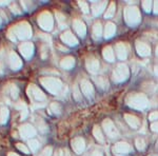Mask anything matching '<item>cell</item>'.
<instances>
[{
    "label": "cell",
    "instance_id": "6da1fadb",
    "mask_svg": "<svg viewBox=\"0 0 158 156\" xmlns=\"http://www.w3.org/2000/svg\"><path fill=\"white\" fill-rule=\"evenodd\" d=\"M127 104L136 110H144L149 106V99L144 94L133 93L127 97Z\"/></svg>",
    "mask_w": 158,
    "mask_h": 156
},
{
    "label": "cell",
    "instance_id": "7a4b0ae2",
    "mask_svg": "<svg viewBox=\"0 0 158 156\" xmlns=\"http://www.w3.org/2000/svg\"><path fill=\"white\" fill-rule=\"evenodd\" d=\"M124 20L129 25H136L141 20L140 12L136 7H127L124 9Z\"/></svg>",
    "mask_w": 158,
    "mask_h": 156
},
{
    "label": "cell",
    "instance_id": "3957f363",
    "mask_svg": "<svg viewBox=\"0 0 158 156\" xmlns=\"http://www.w3.org/2000/svg\"><path fill=\"white\" fill-rule=\"evenodd\" d=\"M129 75H130V70H129L127 64L119 63L116 66V69L113 71L112 78L115 82H123L129 78Z\"/></svg>",
    "mask_w": 158,
    "mask_h": 156
},
{
    "label": "cell",
    "instance_id": "277c9868",
    "mask_svg": "<svg viewBox=\"0 0 158 156\" xmlns=\"http://www.w3.org/2000/svg\"><path fill=\"white\" fill-rule=\"evenodd\" d=\"M102 128L106 132V134H107L110 138H116L117 136H118V130L116 129L115 125H114V122L111 120V119H104L102 121Z\"/></svg>",
    "mask_w": 158,
    "mask_h": 156
},
{
    "label": "cell",
    "instance_id": "5b68a950",
    "mask_svg": "<svg viewBox=\"0 0 158 156\" xmlns=\"http://www.w3.org/2000/svg\"><path fill=\"white\" fill-rule=\"evenodd\" d=\"M131 151V147L127 142L120 141L117 142L113 147V153L115 155H125Z\"/></svg>",
    "mask_w": 158,
    "mask_h": 156
},
{
    "label": "cell",
    "instance_id": "8992f818",
    "mask_svg": "<svg viewBox=\"0 0 158 156\" xmlns=\"http://www.w3.org/2000/svg\"><path fill=\"white\" fill-rule=\"evenodd\" d=\"M42 83L44 84V87L48 91H51L52 93H56L57 91L61 87V82L57 79H52V78H46V79H42Z\"/></svg>",
    "mask_w": 158,
    "mask_h": 156
},
{
    "label": "cell",
    "instance_id": "52a82bcc",
    "mask_svg": "<svg viewBox=\"0 0 158 156\" xmlns=\"http://www.w3.org/2000/svg\"><path fill=\"white\" fill-rule=\"evenodd\" d=\"M136 51L140 56L142 57H147L151 54V48L148 43L142 41H137L136 42Z\"/></svg>",
    "mask_w": 158,
    "mask_h": 156
},
{
    "label": "cell",
    "instance_id": "ba28073f",
    "mask_svg": "<svg viewBox=\"0 0 158 156\" xmlns=\"http://www.w3.org/2000/svg\"><path fill=\"white\" fill-rule=\"evenodd\" d=\"M86 69L91 73H97L98 70H99V61H98V59L94 58V57H90L86 60Z\"/></svg>",
    "mask_w": 158,
    "mask_h": 156
},
{
    "label": "cell",
    "instance_id": "9c48e42d",
    "mask_svg": "<svg viewBox=\"0 0 158 156\" xmlns=\"http://www.w3.org/2000/svg\"><path fill=\"white\" fill-rule=\"evenodd\" d=\"M115 51H116V54L118 56V58L120 60H125L127 56V46L124 45V43L122 42H118L115 46Z\"/></svg>",
    "mask_w": 158,
    "mask_h": 156
},
{
    "label": "cell",
    "instance_id": "30bf717a",
    "mask_svg": "<svg viewBox=\"0 0 158 156\" xmlns=\"http://www.w3.org/2000/svg\"><path fill=\"white\" fill-rule=\"evenodd\" d=\"M107 7V1H97L92 5V12L94 16H99L103 11L106 10Z\"/></svg>",
    "mask_w": 158,
    "mask_h": 156
},
{
    "label": "cell",
    "instance_id": "8fae6325",
    "mask_svg": "<svg viewBox=\"0 0 158 156\" xmlns=\"http://www.w3.org/2000/svg\"><path fill=\"white\" fill-rule=\"evenodd\" d=\"M72 146L73 149L77 154H80V153L83 152V150L86 148V142L82 138H75L72 141Z\"/></svg>",
    "mask_w": 158,
    "mask_h": 156
},
{
    "label": "cell",
    "instance_id": "7c38bea8",
    "mask_svg": "<svg viewBox=\"0 0 158 156\" xmlns=\"http://www.w3.org/2000/svg\"><path fill=\"white\" fill-rule=\"evenodd\" d=\"M124 119L125 121L127 122V125H130L131 128L133 129H138L139 125H140V121L135 115H132V114H125L124 115Z\"/></svg>",
    "mask_w": 158,
    "mask_h": 156
},
{
    "label": "cell",
    "instance_id": "4fadbf2b",
    "mask_svg": "<svg viewBox=\"0 0 158 156\" xmlns=\"http://www.w3.org/2000/svg\"><path fill=\"white\" fill-rule=\"evenodd\" d=\"M39 23L42 28L45 30H51L52 25H53V21H52V17L50 16V14H43L39 19Z\"/></svg>",
    "mask_w": 158,
    "mask_h": 156
},
{
    "label": "cell",
    "instance_id": "5bb4252c",
    "mask_svg": "<svg viewBox=\"0 0 158 156\" xmlns=\"http://www.w3.org/2000/svg\"><path fill=\"white\" fill-rule=\"evenodd\" d=\"M81 90L83 94L86 96H92L94 94V88L88 80H82L81 81Z\"/></svg>",
    "mask_w": 158,
    "mask_h": 156
},
{
    "label": "cell",
    "instance_id": "9a60e30c",
    "mask_svg": "<svg viewBox=\"0 0 158 156\" xmlns=\"http://www.w3.org/2000/svg\"><path fill=\"white\" fill-rule=\"evenodd\" d=\"M116 33V25H114L113 22H108L106 25V29H104V37L107 39L113 37L114 34Z\"/></svg>",
    "mask_w": 158,
    "mask_h": 156
},
{
    "label": "cell",
    "instance_id": "2e32d148",
    "mask_svg": "<svg viewBox=\"0 0 158 156\" xmlns=\"http://www.w3.org/2000/svg\"><path fill=\"white\" fill-rule=\"evenodd\" d=\"M102 56L103 58L106 59L109 62H113L114 59H115V55H114V51L111 46H106L102 50Z\"/></svg>",
    "mask_w": 158,
    "mask_h": 156
},
{
    "label": "cell",
    "instance_id": "e0dca14e",
    "mask_svg": "<svg viewBox=\"0 0 158 156\" xmlns=\"http://www.w3.org/2000/svg\"><path fill=\"white\" fill-rule=\"evenodd\" d=\"M74 28H75L76 32L78 33L81 37H83L86 33V25L83 23L82 21L80 20H75L74 21Z\"/></svg>",
    "mask_w": 158,
    "mask_h": 156
},
{
    "label": "cell",
    "instance_id": "ac0fdd59",
    "mask_svg": "<svg viewBox=\"0 0 158 156\" xmlns=\"http://www.w3.org/2000/svg\"><path fill=\"white\" fill-rule=\"evenodd\" d=\"M94 81L96 82V84L99 88H101L102 90H107L109 88V81L107 78H104L103 76H97L94 77Z\"/></svg>",
    "mask_w": 158,
    "mask_h": 156
},
{
    "label": "cell",
    "instance_id": "d6986e66",
    "mask_svg": "<svg viewBox=\"0 0 158 156\" xmlns=\"http://www.w3.org/2000/svg\"><path fill=\"white\" fill-rule=\"evenodd\" d=\"M62 40L65 42V43H68V44L70 45H75L78 43V41H77V39L73 36L72 33H70V32H68V33H65L63 36L61 37Z\"/></svg>",
    "mask_w": 158,
    "mask_h": 156
},
{
    "label": "cell",
    "instance_id": "ffe728a7",
    "mask_svg": "<svg viewBox=\"0 0 158 156\" xmlns=\"http://www.w3.org/2000/svg\"><path fill=\"white\" fill-rule=\"evenodd\" d=\"M93 135H94V137L96 138L97 141L103 142V140H104V137H103L102 132H101V130H100V128L98 127V125H95V127H94V129H93Z\"/></svg>",
    "mask_w": 158,
    "mask_h": 156
},
{
    "label": "cell",
    "instance_id": "44dd1931",
    "mask_svg": "<svg viewBox=\"0 0 158 156\" xmlns=\"http://www.w3.org/2000/svg\"><path fill=\"white\" fill-rule=\"evenodd\" d=\"M93 35L94 38H100V36L102 35V27L100 22H96L93 27Z\"/></svg>",
    "mask_w": 158,
    "mask_h": 156
},
{
    "label": "cell",
    "instance_id": "7402d4cb",
    "mask_svg": "<svg viewBox=\"0 0 158 156\" xmlns=\"http://www.w3.org/2000/svg\"><path fill=\"white\" fill-rule=\"evenodd\" d=\"M115 9H116V4L114 2H111L110 5L108 7V9L106 10V13H104V17L106 18H111L113 17L114 14H115Z\"/></svg>",
    "mask_w": 158,
    "mask_h": 156
},
{
    "label": "cell",
    "instance_id": "603a6c76",
    "mask_svg": "<svg viewBox=\"0 0 158 156\" xmlns=\"http://www.w3.org/2000/svg\"><path fill=\"white\" fill-rule=\"evenodd\" d=\"M74 63H75L74 58H72V57H66L65 59L62 60L61 66L62 68H64V69H71V68L74 66Z\"/></svg>",
    "mask_w": 158,
    "mask_h": 156
},
{
    "label": "cell",
    "instance_id": "cb8c5ba5",
    "mask_svg": "<svg viewBox=\"0 0 158 156\" xmlns=\"http://www.w3.org/2000/svg\"><path fill=\"white\" fill-rule=\"evenodd\" d=\"M135 145L139 151H143L145 149V141L142 138H137L135 140Z\"/></svg>",
    "mask_w": 158,
    "mask_h": 156
},
{
    "label": "cell",
    "instance_id": "d4e9b609",
    "mask_svg": "<svg viewBox=\"0 0 158 156\" xmlns=\"http://www.w3.org/2000/svg\"><path fill=\"white\" fill-rule=\"evenodd\" d=\"M142 7H143V10L145 12H151L152 10V2L151 1H143L142 2Z\"/></svg>",
    "mask_w": 158,
    "mask_h": 156
},
{
    "label": "cell",
    "instance_id": "484cf974",
    "mask_svg": "<svg viewBox=\"0 0 158 156\" xmlns=\"http://www.w3.org/2000/svg\"><path fill=\"white\" fill-rule=\"evenodd\" d=\"M79 7H81V10L83 11V13H88L89 12V5L84 1H79Z\"/></svg>",
    "mask_w": 158,
    "mask_h": 156
},
{
    "label": "cell",
    "instance_id": "4316f807",
    "mask_svg": "<svg viewBox=\"0 0 158 156\" xmlns=\"http://www.w3.org/2000/svg\"><path fill=\"white\" fill-rule=\"evenodd\" d=\"M74 96H75V98L77 99V100H80L81 99V96H80V92H79V90H78V88L76 87H74Z\"/></svg>",
    "mask_w": 158,
    "mask_h": 156
},
{
    "label": "cell",
    "instance_id": "83f0119b",
    "mask_svg": "<svg viewBox=\"0 0 158 156\" xmlns=\"http://www.w3.org/2000/svg\"><path fill=\"white\" fill-rule=\"evenodd\" d=\"M149 119L150 120H156V119H158V111L152 112L151 114H150V116H149Z\"/></svg>",
    "mask_w": 158,
    "mask_h": 156
},
{
    "label": "cell",
    "instance_id": "f1b7e54d",
    "mask_svg": "<svg viewBox=\"0 0 158 156\" xmlns=\"http://www.w3.org/2000/svg\"><path fill=\"white\" fill-rule=\"evenodd\" d=\"M151 130L153 132H158V120H156L155 122H153L151 125Z\"/></svg>",
    "mask_w": 158,
    "mask_h": 156
},
{
    "label": "cell",
    "instance_id": "f546056e",
    "mask_svg": "<svg viewBox=\"0 0 158 156\" xmlns=\"http://www.w3.org/2000/svg\"><path fill=\"white\" fill-rule=\"evenodd\" d=\"M154 13L158 14V1H155L154 3Z\"/></svg>",
    "mask_w": 158,
    "mask_h": 156
},
{
    "label": "cell",
    "instance_id": "4dcf8cb0",
    "mask_svg": "<svg viewBox=\"0 0 158 156\" xmlns=\"http://www.w3.org/2000/svg\"><path fill=\"white\" fill-rule=\"evenodd\" d=\"M92 156H103V154L100 151H95V152H93Z\"/></svg>",
    "mask_w": 158,
    "mask_h": 156
},
{
    "label": "cell",
    "instance_id": "1f68e13d",
    "mask_svg": "<svg viewBox=\"0 0 158 156\" xmlns=\"http://www.w3.org/2000/svg\"><path fill=\"white\" fill-rule=\"evenodd\" d=\"M31 143H32L31 146H32V148H33V150H35L36 148H38V147H39V146L37 145V142H36V141H32Z\"/></svg>",
    "mask_w": 158,
    "mask_h": 156
},
{
    "label": "cell",
    "instance_id": "d6a6232c",
    "mask_svg": "<svg viewBox=\"0 0 158 156\" xmlns=\"http://www.w3.org/2000/svg\"><path fill=\"white\" fill-rule=\"evenodd\" d=\"M154 73L156 74V75H157V76H158V64L154 68Z\"/></svg>",
    "mask_w": 158,
    "mask_h": 156
},
{
    "label": "cell",
    "instance_id": "836d02e7",
    "mask_svg": "<svg viewBox=\"0 0 158 156\" xmlns=\"http://www.w3.org/2000/svg\"><path fill=\"white\" fill-rule=\"evenodd\" d=\"M156 55L158 56V45H157V48H156Z\"/></svg>",
    "mask_w": 158,
    "mask_h": 156
},
{
    "label": "cell",
    "instance_id": "e575fe53",
    "mask_svg": "<svg viewBox=\"0 0 158 156\" xmlns=\"http://www.w3.org/2000/svg\"><path fill=\"white\" fill-rule=\"evenodd\" d=\"M157 147H158V145H157Z\"/></svg>",
    "mask_w": 158,
    "mask_h": 156
}]
</instances>
